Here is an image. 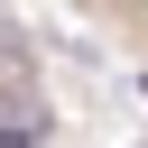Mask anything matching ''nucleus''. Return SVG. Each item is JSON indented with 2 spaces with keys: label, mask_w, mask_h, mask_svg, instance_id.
I'll return each mask as SVG.
<instances>
[{
  "label": "nucleus",
  "mask_w": 148,
  "mask_h": 148,
  "mask_svg": "<svg viewBox=\"0 0 148 148\" xmlns=\"http://www.w3.org/2000/svg\"><path fill=\"white\" fill-rule=\"evenodd\" d=\"M102 28H120V37H130V46L148 56V9H102Z\"/></svg>",
  "instance_id": "nucleus-1"
}]
</instances>
